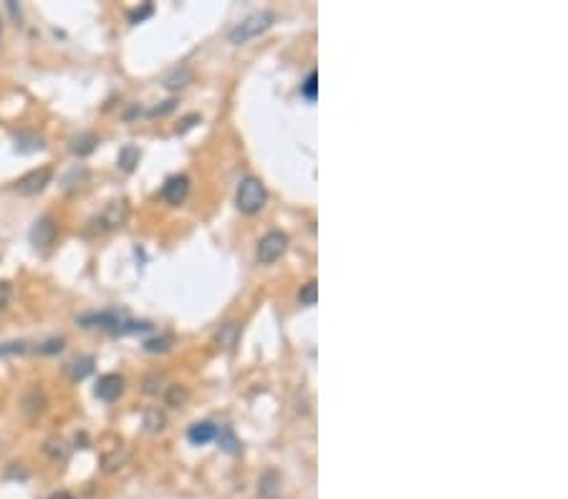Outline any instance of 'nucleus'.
<instances>
[{
    "mask_svg": "<svg viewBox=\"0 0 568 499\" xmlns=\"http://www.w3.org/2000/svg\"><path fill=\"white\" fill-rule=\"evenodd\" d=\"M266 187L255 179V176H248V179H243L240 182V187H237V210L245 214H255L263 210V205H266Z\"/></svg>",
    "mask_w": 568,
    "mask_h": 499,
    "instance_id": "nucleus-1",
    "label": "nucleus"
},
{
    "mask_svg": "<svg viewBox=\"0 0 568 499\" xmlns=\"http://www.w3.org/2000/svg\"><path fill=\"white\" fill-rule=\"evenodd\" d=\"M275 15L271 13V10H260V13H253L248 15L243 23H237L235 28H233V33H230V41L233 43H245V41H251V38L260 36L263 30H268L271 26H273Z\"/></svg>",
    "mask_w": 568,
    "mask_h": 499,
    "instance_id": "nucleus-2",
    "label": "nucleus"
},
{
    "mask_svg": "<svg viewBox=\"0 0 568 499\" xmlns=\"http://www.w3.org/2000/svg\"><path fill=\"white\" fill-rule=\"evenodd\" d=\"M51 167H41V169H33V172H28V174H23L18 182H15V190L21 192L23 197H33V194H38V192L46 190V184L51 182Z\"/></svg>",
    "mask_w": 568,
    "mask_h": 499,
    "instance_id": "nucleus-3",
    "label": "nucleus"
},
{
    "mask_svg": "<svg viewBox=\"0 0 568 499\" xmlns=\"http://www.w3.org/2000/svg\"><path fill=\"white\" fill-rule=\"evenodd\" d=\"M286 247H288V237L283 235V232H268L258 243V260L263 265L275 263V260L286 252Z\"/></svg>",
    "mask_w": 568,
    "mask_h": 499,
    "instance_id": "nucleus-4",
    "label": "nucleus"
},
{
    "mask_svg": "<svg viewBox=\"0 0 568 499\" xmlns=\"http://www.w3.org/2000/svg\"><path fill=\"white\" fill-rule=\"evenodd\" d=\"M126 318L121 316V313H117V310H104V313H89V316H81L79 318V323L84 325V328H101V331H111L117 333L119 325L124 323Z\"/></svg>",
    "mask_w": 568,
    "mask_h": 499,
    "instance_id": "nucleus-5",
    "label": "nucleus"
},
{
    "mask_svg": "<svg viewBox=\"0 0 568 499\" xmlns=\"http://www.w3.org/2000/svg\"><path fill=\"white\" fill-rule=\"evenodd\" d=\"M94 394H96V398H101V401H117V398L124 394V378L117 374L101 376V378L96 381Z\"/></svg>",
    "mask_w": 568,
    "mask_h": 499,
    "instance_id": "nucleus-6",
    "label": "nucleus"
},
{
    "mask_svg": "<svg viewBox=\"0 0 568 499\" xmlns=\"http://www.w3.org/2000/svg\"><path fill=\"white\" fill-rule=\"evenodd\" d=\"M187 194H190V179H187L185 174L170 176L162 187V197L167 199L170 205H182L187 199Z\"/></svg>",
    "mask_w": 568,
    "mask_h": 499,
    "instance_id": "nucleus-7",
    "label": "nucleus"
},
{
    "mask_svg": "<svg viewBox=\"0 0 568 499\" xmlns=\"http://www.w3.org/2000/svg\"><path fill=\"white\" fill-rule=\"evenodd\" d=\"M56 222L51 220V217H41V220H36V225L30 227V245H36V247H48V245L56 240Z\"/></svg>",
    "mask_w": 568,
    "mask_h": 499,
    "instance_id": "nucleus-8",
    "label": "nucleus"
},
{
    "mask_svg": "<svg viewBox=\"0 0 568 499\" xmlns=\"http://www.w3.org/2000/svg\"><path fill=\"white\" fill-rule=\"evenodd\" d=\"M124 220H126V202H111L96 222H101L99 230H114V227H121Z\"/></svg>",
    "mask_w": 568,
    "mask_h": 499,
    "instance_id": "nucleus-9",
    "label": "nucleus"
},
{
    "mask_svg": "<svg viewBox=\"0 0 568 499\" xmlns=\"http://www.w3.org/2000/svg\"><path fill=\"white\" fill-rule=\"evenodd\" d=\"M215 436H217V426L210 424V421H199V424L190 426V431H187V439L192 441V444H207V441H213Z\"/></svg>",
    "mask_w": 568,
    "mask_h": 499,
    "instance_id": "nucleus-10",
    "label": "nucleus"
},
{
    "mask_svg": "<svg viewBox=\"0 0 568 499\" xmlns=\"http://www.w3.org/2000/svg\"><path fill=\"white\" fill-rule=\"evenodd\" d=\"M278 487H281V477H278L275 471H266V474L260 477V482H258V492H260V497L263 499H275Z\"/></svg>",
    "mask_w": 568,
    "mask_h": 499,
    "instance_id": "nucleus-11",
    "label": "nucleus"
},
{
    "mask_svg": "<svg viewBox=\"0 0 568 499\" xmlns=\"http://www.w3.org/2000/svg\"><path fill=\"white\" fill-rule=\"evenodd\" d=\"M91 371H94V358H91V356H84V358H76L74 363H68V376H71L74 381L86 378Z\"/></svg>",
    "mask_w": 568,
    "mask_h": 499,
    "instance_id": "nucleus-12",
    "label": "nucleus"
},
{
    "mask_svg": "<svg viewBox=\"0 0 568 499\" xmlns=\"http://www.w3.org/2000/svg\"><path fill=\"white\" fill-rule=\"evenodd\" d=\"M96 144H99V139H96V134H81V136H76L74 144H71V152L79 156H86L91 154L96 149Z\"/></svg>",
    "mask_w": 568,
    "mask_h": 499,
    "instance_id": "nucleus-13",
    "label": "nucleus"
},
{
    "mask_svg": "<svg viewBox=\"0 0 568 499\" xmlns=\"http://www.w3.org/2000/svg\"><path fill=\"white\" fill-rule=\"evenodd\" d=\"M15 149L23 152V154L38 152V149H43V139L36 136V134H21V136H15Z\"/></svg>",
    "mask_w": 568,
    "mask_h": 499,
    "instance_id": "nucleus-14",
    "label": "nucleus"
},
{
    "mask_svg": "<svg viewBox=\"0 0 568 499\" xmlns=\"http://www.w3.org/2000/svg\"><path fill=\"white\" fill-rule=\"evenodd\" d=\"M139 149L132 147V144H126L121 152H119V167L124 169V172H132L137 164H139Z\"/></svg>",
    "mask_w": 568,
    "mask_h": 499,
    "instance_id": "nucleus-15",
    "label": "nucleus"
},
{
    "mask_svg": "<svg viewBox=\"0 0 568 499\" xmlns=\"http://www.w3.org/2000/svg\"><path fill=\"white\" fill-rule=\"evenodd\" d=\"M215 439L220 441V447L225 449L228 454H237V451H240V441L235 439L233 429H228V426H225V429H217V436H215Z\"/></svg>",
    "mask_w": 568,
    "mask_h": 499,
    "instance_id": "nucleus-16",
    "label": "nucleus"
},
{
    "mask_svg": "<svg viewBox=\"0 0 568 499\" xmlns=\"http://www.w3.org/2000/svg\"><path fill=\"white\" fill-rule=\"evenodd\" d=\"M298 301H301V305H316V301H318L316 280H311V283H306V285L301 287V293H298Z\"/></svg>",
    "mask_w": 568,
    "mask_h": 499,
    "instance_id": "nucleus-17",
    "label": "nucleus"
},
{
    "mask_svg": "<svg viewBox=\"0 0 568 499\" xmlns=\"http://www.w3.org/2000/svg\"><path fill=\"white\" fill-rule=\"evenodd\" d=\"M301 94L309 99V101H316V96H318V74L316 71H311L309 74V79L303 81V86H301Z\"/></svg>",
    "mask_w": 568,
    "mask_h": 499,
    "instance_id": "nucleus-18",
    "label": "nucleus"
},
{
    "mask_svg": "<svg viewBox=\"0 0 568 499\" xmlns=\"http://www.w3.org/2000/svg\"><path fill=\"white\" fill-rule=\"evenodd\" d=\"M235 336H237V325L235 323H225L220 331V343L225 345V348H233V343H235Z\"/></svg>",
    "mask_w": 568,
    "mask_h": 499,
    "instance_id": "nucleus-19",
    "label": "nucleus"
},
{
    "mask_svg": "<svg viewBox=\"0 0 568 499\" xmlns=\"http://www.w3.org/2000/svg\"><path fill=\"white\" fill-rule=\"evenodd\" d=\"M190 68H185L182 66V74H179V68L177 71H175V74L170 76V79H167V86L170 88H179V86H185V81H190Z\"/></svg>",
    "mask_w": 568,
    "mask_h": 499,
    "instance_id": "nucleus-20",
    "label": "nucleus"
},
{
    "mask_svg": "<svg viewBox=\"0 0 568 499\" xmlns=\"http://www.w3.org/2000/svg\"><path fill=\"white\" fill-rule=\"evenodd\" d=\"M170 345H172V338L164 336V338H155V340H147V343H144V348H147L149 353H157V351H167Z\"/></svg>",
    "mask_w": 568,
    "mask_h": 499,
    "instance_id": "nucleus-21",
    "label": "nucleus"
},
{
    "mask_svg": "<svg viewBox=\"0 0 568 499\" xmlns=\"http://www.w3.org/2000/svg\"><path fill=\"white\" fill-rule=\"evenodd\" d=\"M152 10H155V8H152V3H144L141 8H134L132 13H129V21H132V23H141L144 18H149V15H152Z\"/></svg>",
    "mask_w": 568,
    "mask_h": 499,
    "instance_id": "nucleus-22",
    "label": "nucleus"
},
{
    "mask_svg": "<svg viewBox=\"0 0 568 499\" xmlns=\"http://www.w3.org/2000/svg\"><path fill=\"white\" fill-rule=\"evenodd\" d=\"M10 295H13V287H10V283L0 280V313L8 308V303H10Z\"/></svg>",
    "mask_w": 568,
    "mask_h": 499,
    "instance_id": "nucleus-23",
    "label": "nucleus"
},
{
    "mask_svg": "<svg viewBox=\"0 0 568 499\" xmlns=\"http://www.w3.org/2000/svg\"><path fill=\"white\" fill-rule=\"evenodd\" d=\"M28 348H26V343H3L0 345V356H15V353H26Z\"/></svg>",
    "mask_w": 568,
    "mask_h": 499,
    "instance_id": "nucleus-24",
    "label": "nucleus"
},
{
    "mask_svg": "<svg viewBox=\"0 0 568 499\" xmlns=\"http://www.w3.org/2000/svg\"><path fill=\"white\" fill-rule=\"evenodd\" d=\"M38 351L41 353H59V351H63V340H56V338H53V340H48V343H43V345H38Z\"/></svg>",
    "mask_w": 568,
    "mask_h": 499,
    "instance_id": "nucleus-25",
    "label": "nucleus"
},
{
    "mask_svg": "<svg viewBox=\"0 0 568 499\" xmlns=\"http://www.w3.org/2000/svg\"><path fill=\"white\" fill-rule=\"evenodd\" d=\"M195 121H199V116H197V114H192V116H187L185 121H182V126H179L177 132H179V134H185L187 129H192V126H195Z\"/></svg>",
    "mask_w": 568,
    "mask_h": 499,
    "instance_id": "nucleus-26",
    "label": "nucleus"
},
{
    "mask_svg": "<svg viewBox=\"0 0 568 499\" xmlns=\"http://www.w3.org/2000/svg\"><path fill=\"white\" fill-rule=\"evenodd\" d=\"M48 499H74V497H71L68 492H56V494H51Z\"/></svg>",
    "mask_w": 568,
    "mask_h": 499,
    "instance_id": "nucleus-27",
    "label": "nucleus"
},
{
    "mask_svg": "<svg viewBox=\"0 0 568 499\" xmlns=\"http://www.w3.org/2000/svg\"><path fill=\"white\" fill-rule=\"evenodd\" d=\"M8 8H10V13H13L15 18H18V15H21V8H15V3H13V0H10V3H8Z\"/></svg>",
    "mask_w": 568,
    "mask_h": 499,
    "instance_id": "nucleus-28",
    "label": "nucleus"
}]
</instances>
